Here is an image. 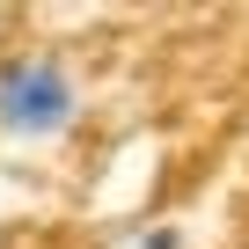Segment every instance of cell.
<instances>
[{
  "mask_svg": "<svg viewBox=\"0 0 249 249\" xmlns=\"http://www.w3.org/2000/svg\"><path fill=\"white\" fill-rule=\"evenodd\" d=\"M73 117H81V95H73L66 59L30 52L0 66V132L8 140H59Z\"/></svg>",
  "mask_w": 249,
  "mask_h": 249,
  "instance_id": "1",
  "label": "cell"
},
{
  "mask_svg": "<svg viewBox=\"0 0 249 249\" xmlns=\"http://www.w3.org/2000/svg\"><path fill=\"white\" fill-rule=\"evenodd\" d=\"M140 249H183V234H176V227H147V234H140Z\"/></svg>",
  "mask_w": 249,
  "mask_h": 249,
  "instance_id": "2",
  "label": "cell"
}]
</instances>
